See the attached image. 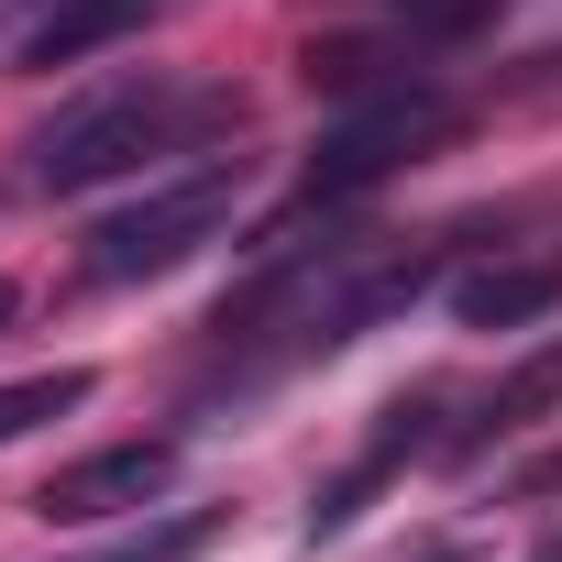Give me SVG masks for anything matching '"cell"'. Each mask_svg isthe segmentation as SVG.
Listing matches in <instances>:
<instances>
[{
    "instance_id": "cell-12",
    "label": "cell",
    "mask_w": 562,
    "mask_h": 562,
    "mask_svg": "<svg viewBox=\"0 0 562 562\" xmlns=\"http://www.w3.org/2000/svg\"><path fill=\"white\" fill-rule=\"evenodd\" d=\"M0 310H12V288H0Z\"/></svg>"
},
{
    "instance_id": "cell-1",
    "label": "cell",
    "mask_w": 562,
    "mask_h": 562,
    "mask_svg": "<svg viewBox=\"0 0 562 562\" xmlns=\"http://www.w3.org/2000/svg\"><path fill=\"white\" fill-rule=\"evenodd\" d=\"M210 133H243V100L232 89H199V78H122L78 111H56L34 144H23V188L34 199H89L111 177H144L155 155H188Z\"/></svg>"
},
{
    "instance_id": "cell-8",
    "label": "cell",
    "mask_w": 562,
    "mask_h": 562,
    "mask_svg": "<svg viewBox=\"0 0 562 562\" xmlns=\"http://www.w3.org/2000/svg\"><path fill=\"white\" fill-rule=\"evenodd\" d=\"M78 408H89V375H78V364L12 375V386H0V452H12V441H34L45 419H78Z\"/></svg>"
},
{
    "instance_id": "cell-6",
    "label": "cell",
    "mask_w": 562,
    "mask_h": 562,
    "mask_svg": "<svg viewBox=\"0 0 562 562\" xmlns=\"http://www.w3.org/2000/svg\"><path fill=\"white\" fill-rule=\"evenodd\" d=\"M144 12H155V0H56V12L23 34V78H56V67H89L100 45H122V34H144Z\"/></svg>"
},
{
    "instance_id": "cell-5",
    "label": "cell",
    "mask_w": 562,
    "mask_h": 562,
    "mask_svg": "<svg viewBox=\"0 0 562 562\" xmlns=\"http://www.w3.org/2000/svg\"><path fill=\"white\" fill-rule=\"evenodd\" d=\"M562 310V265L551 254H507V265H463L452 276V321L463 331H529Z\"/></svg>"
},
{
    "instance_id": "cell-9",
    "label": "cell",
    "mask_w": 562,
    "mask_h": 562,
    "mask_svg": "<svg viewBox=\"0 0 562 562\" xmlns=\"http://www.w3.org/2000/svg\"><path fill=\"white\" fill-rule=\"evenodd\" d=\"M210 540H221V518L199 507V518H166V529H133V540H122V551H100V562H199Z\"/></svg>"
},
{
    "instance_id": "cell-4",
    "label": "cell",
    "mask_w": 562,
    "mask_h": 562,
    "mask_svg": "<svg viewBox=\"0 0 562 562\" xmlns=\"http://www.w3.org/2000/svg\"><path fill=\"white\" fill-rule=\"evenodd\" d=\"M166 485H177V441H111V452H78L34 507L89 529V518H133V507H155Z\"/></svg>"
},
{
    "instance_id": "cell-2",
    "label": "cell",
    "mask_w": 562,
    "mask_h": 562,
    "mask_svg": "<svg viewBox=\"0 0 562 562\" xmlns=\"http://www.w3.org/2000/svg\"><path fill=\"white\" fill-rule=\"evenodd\" d=\"M232 210H243V155H210V166L144 188L133 210L89 221V243H78V288H144V276H177L199 243L232 232Z\"/></svg>"
},
{
    "instance_id": "cell-7",
    "label": "cell",
    "mask_w": 562,
    "mask_h": 562,
    "mask_svg": "<svg viewBox=\"0 0 562 562\" xmlns=\"http://www.w3.org/2000/svg\"><path fill=\"white\" fill-rule=\"evenodd\" d=\"M540 408H562V331L540 342V353H518L496 386H485V408H474V430L452 441V452H485V441H507V430H529Z\"/></svg>"
},
{
    "instance_id": "cell-3",
    "label": "cell",
    "mask_w": 562,
    "mask_h": 562,
    "mask_svg": "<svg viewBox=\"0 0 562 562\" xmlns=\"http://www.w3.org/2000/svg\"><path fill=\"white\" fill-rule=\"evenodd\" d=\"M452 100L441 89H375V100H353L342 122H321V144H310V199H364L375 177H397V166H419V155H441L452 144Z\"/></svg>"
},
{
    "instance_id": "cell-11",
    "label": "cell",
    "mask_w": 562,
    "mask_h": 562,
    "mask_svg": "<svg viewBox=\"0 0 562 562\" xmlns=\"http://www.w3.org/2000/svg\"><path fill=\"white\" fill-rule=\"evenodd\" d=\"M540 562H562V540H551V551H540Z\"/></svg>"
},
{
    "instance_id": "cell-10",
    "label": "cell",
    "mask_w": 562,
    "mask_h": 562,
    "mask_svg": "<svg viewBox=\"0 0 562 562\" xmlns=\"http://www.w3.org/2000/svg\"><path fill=\"white\" fill-rule=\"evenodd\" d=\"M551 485H562V452H551Z\"/></svg>"
}]
</instances>
